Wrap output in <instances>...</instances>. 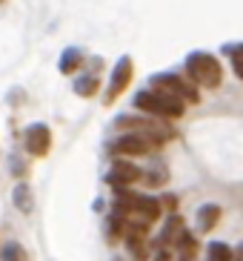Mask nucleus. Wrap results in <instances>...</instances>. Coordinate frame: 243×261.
I'll list each match as a JSON object with an SVG mask.
<instances>
[{
    "label": "nucleus",
    "instance_id": "f257e3e1",
    "mask_svg": "<svg viewBox=\"0 0 243 261\" xmlns=\"http://www.w3.org/2000/svg\"><path fill=\"white\" fill-rule=\"evenodd\" d=\"M186 75H189L192 84L198 86H206V89H218L223 81V69L218 58L209 52H192L186 58Z\"/></svg>",
    "mask_w": 243,
    "mask_h": 261
},
{
    "label": "nucleus",
    "instance_id": "f03ea898",
    "mask_svg": "<svg viewBox=\"0 0 243 261\" xmlns=\"http://www.w3.org/2000/svg\"><path fill=\"white\" fill-rule=\"evenodd\" d=\"M135 109H140V112H146V115H152V118H166V121H172V118L183 115L186 103L169 98L163 92H155V89H143V92L135 95Z\"/></svg>",
    "mask_w": 243,
    "mask_h": 261
},
{
    "label": "nucleus",
    "instance_id": "7ed1b4c3",
    "mask_svg": "<svg viewBox=\"0 0 243 261\" xmlns=\"http://www.w3.org/2000/svg\"><path fill=\"white\" fill-rule=\"evenodd\" d=\"M152 86L155 92H163L169 98L180 100V103H200V92L192 81H183L180 75H172V72H160L152 75Z\"/></svg>",
    "mask_w": 243,
    "mask_h": 261
},
{
    "label": "nucleus",
    "instance_id": "20e7f679",
    "mask_svg": "<svg viewBox=\"0 0 243 261\" xmlns=\"http://www.w3.org/2000/svg\"><path fill=\"white\" fill-rule=\"evenodd\" d=\"M158 146H163V141L155 138V135L126 132V135H120V138L109 146V149H112L117 158H129V155H146V152H152V149H158Z\"/></svg>",
    "mask_w": 243,
    "mask_h": 261
},
{
    "label": "nucleus",
    "instance_id": "39448f33",
    "mask_svg": "<svg viewBox=\"0 0 243 261\" xmlns=\"http://www.w3.org/2000/svg\"><path fill=\"white\" fill-rule=\"evenodd\" d=\"M140 178H143L140 167L132 164L129 158H114L112 169L106 172V181L112 184V190H126V187H132L135 181H140Z\"/></svg>",
    "mask_w": 243,
    "mask_h": 261
},
{
    "label": "nucleus",
    "instance_id": "423d86ee",
    "mask_svg": "<svg viewBox=\"0 0 243 261\" xmlns=\"http://www.w3.org/2000/svg\"><path fill=\"white\" fill-rule=\"evenodd\" d=\"M23 146H26L29 155L43 158L52 149V132H49V126L46 123H32V126H26V132H23Z\"/></svg>",
    "mask_w": 243,
    "mask_h": 261
},
{
    "label": "nucleus",
    "instance_id": "0eeeda50",
    "mask_svg": "<svg viewBox=\"0 0 243 261\" xmlns=\"http://www.w3.org/2000/svg\"><path fill=\"white\" fill-rule=\"evenodd\" d=\"M129 81H132V58L129 55H123L120 61L114 63V72H112V81H109V89H106L103 103H112V100L129 86Z\"/></svg>",
    "mask_w": 243,
    "mask_h": 261
},
{
    "label": "nucleus",
    "instance_id": "6e6552de",
    "mask_svg": "<svg viewBox=\"0 0 243 261\" xmlns=\"http://www.w3.org/2000/svg\"><path fill=\"white\" fill-rule=\"evenodd\" d=\"M186 230V224H183V218L180 215H166V221H163V227H160V238H158V247H172L177 241V236Z\"/></svg>",
    "mask_w": 243,
    "mask_h": 261
},
{
    "label": "nucleus",
    "instance_id": "1a4fd4ad",
    "mask_svg": "<svg viewBox=\"0 0 243 261\" xmlns=\"http://www.w3.org/2000/svg\"><path fill=\"white\" fill-rule=\"evenodd\" d=\"M218 221H221V207H218V204H203V207L198 210V232L215 230Z\"/></svg>",
    "mask_w": 243,
    "mask_h": 261
},
{
    "label": "nucleus",
    "instance_id": "9d476101",
    "mask_svg": "<svg viewBox=\"0 0 243 261\" xmlns=\"http://www.w3.org/2000/svg\"><path fill=\"white\" fill-rule=\"evenodd\" d=\"M206 261H235V247L223 244V241H209Z\"/></svg>",
    "mask_w": 243,
    "mask_h": 261
},
{
    "label": "nucleus",
    "instance_id": "9b49d317",
    "mask_svg": "<svg viewBox=\"0 0 243 261\" xmlns=\"http://www.w3.org/2000/svg\"><path fill=\"white\" fill-rule=\"evenodd\" d=\"M12 201H15V207L20 210V213H32L35 210V198H32V190L26 184H17L15 187V192H12Z\"/></svg>",
    "mask_w": 243,
    "mask_h": 261
},
{
    "label": "nucleus",
    "instance_id": "f8f14e48",
    "mask_svg": "<svg viewBox=\"0 0 243 261\" xmlns=\"http://www.w3.org/2000/svg\"><path fill=\"white\" fill-rule=\"evenodd\" d=\"M98 89H100L98 75H80L75 81V95H80V98H92V95H98Z\"/></svg>",
    "mask_w": 243,
    "mask_h": 261
},
{
    "label": "nucleus",
    "instance_id": "ddd939ff",
    "mask_svg": "<svg viewBox=\"0 0 243 261\" xmlns=\"http://www.w3.org/2000/svg\"><path fill=\"white\" fill-rule=\"evenodd\" d=\"M80 63H83V52L72 46V49H66V52L60 55V63H57V69H60L63 75H69V72H75Z\"/></svg>",
    "mask_w": 243,
    "mask_h": 261
},
{
    "label": "nucleus",
    "instance_id": "4468645a",
    "mask_svg": "<svg viewBox=\"0 0 243 261\" xmlns=\"http://www.w3.org/2000/svg\"><path fill=\"white\" fill-rule=\"evenodd\" d=\"M0 261H29V258H26V250H23V244H17V241H9V244L0 247Z\"/></svg>",
    "mask_w": 243,
    "mask_h": 261
},
{
    "label": "nucleus",
    "instance_id": "2eb2a0df",
    "mask_svg": "<svg viewBox=\"0 0 243 261\" xmlns=\"http://www.w3.org/2000/svg\"><path fill=\"white\" fill-rule=\"evenodd\" d=\"M226 52L232 55V66H235V75L243 81V43H240V46H226Z\"/></svg>",
    "mask_w": 243,
    "mask_h": 261
},
{
    "label": "nucleus",
    "instance_id": "dca6fc26",
    "mask_svg": "<svg viewBox=\"0 0 243 261\" xmlns=\"http://www.w3.org/2000/svg\"><path fill=\"white\" fill-rule=\"evenodd\" d=\"M160 207H163L166 215H175L177 213V198L175 195H160Z\"/></svg>",
    "mask_w": 243,
    "mask_h": 261
},
{
    "label": "nucleus",
    "instance_id": "f3484780",
    "mask_svg": "<svg viewBox=\"0 0 243 261\" xmlns=\"http://www.w3.org/2000/svg\"><path fill=\"white\" fill-rule=\"evenodd\" d=\"M163 181H166V172H158V169H155L152 175H146V184L149 187H158V184H163Z\"/></svg>",
    "mask_w": 243,
    "mask_h": 261
},
{
    "label": "nucleus",
    "instance_id": "a211bd4d",
    "mask_svg": "<svg viewBox=\"0 0 243 261\" xmlns=\"http://www.w3.org/2000/svg\"><path fill=\"white\" fill-rule=\"evenodd\" d=\"M235 261H243V241L235 247Z\"/></svg>",
    "mask_w": 243,
    "mask_h": 261
}]
</instances>
